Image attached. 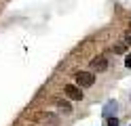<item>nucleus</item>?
<instances>
[{
    "label": "nucleus",
    "mask_w": 131,
    "mask_h": 126,
    "mask_svg": "<svg viewBox=\"0 0 131 126\" xmlns=\"http://www.w3.org/2000/svg\"><path fill=\"white\" fill-rule=\"evenodd\" d=\"M63 92L68 95V99H74V101H80V99H83V92H80V88L74 86V84H66Z\"/></svg>",
    "instance_id": "7ed1b4c3"
},
{
    "label": "nucleus",
    "mask_w": 131,
    "mask_h": 126,
    "mask_svg": "<svg viewBox=\"0 0 131 126\" xmlns=\"http://www.w3.org/2000/svg\"><path fill=\"white\" fill-rule=\"evenodd\" d=\"M74 78H76V84H78V86H83V88L91 86V84L95 82V76H93V74H89V72H76V74H74Z\"/></svg>",
    "instance_id": "f257e3e1"
},
{
    "label": "nucleus",
    "mask_w": 131,
    "mask_h": 126,
    "mask_svg": "<svg viewBox=\"0 0 131 126\" xmlns=\"http://www.w3.org/2000/svg\"><path fill=\"white\" fill-rule=\"evenodd\" d=\"M106 67H108V59H106V57H95L91 61V69L93 72H104Z\"/></svg>",
    "instance_id": "20e7f679"
},
{
    "label": "nucleus",
    "mask_w": 131,
    "mask_h": 126,
    "mask_svg": "<svg viewBox=\"0 0 131 126\" xmlns=\"http://www.w3.org/2000/svg\"><path fill=\"white\" fill-rule=\"evenodd\" d=\"M108 126H118V122H116V118H110V120H108Z\"/></svg>",
    "instance_id": "0eeeda50"
},
{
    "label": "nucleus",
    "mask_w": 131,
    "mask_h": 126,
    "mask_svg": "<svg viewBox=\"0 0 131 126\" xmlns=\"http://www.w3.org/2000/svg\"><path fill=\"white\" fill-rule=\"evenodd\" d=\"M114 107H116V103H114V101H112V103H108V105H106V114H112Z\"/></svg>",
    "instance_id": "423d86ee"
},
{
    "label": "nucleus",
    "mask_w": 131,
    "mask_h": 126,
    "mask_svg": "<svg viewBox=\"0 0 131 126\" xmlns=\"http://www.w3.org/2000/svg\"><path fill=\"white\" fill-rule=\"evenodd\" d=\"M34 120H36V122H42L45 126H59V120H57V116L47 114V111L36 114V116H34Z\"/></svg>",
    "instance_id": "f03ea898"
},
{
    "label": "nucleus",
    "mask_w": 131,
    "mask_h": 126,
    "mask_svg": "<svg viewBox=\"0 0 131 126\" xmlns=\"http://www.w3.org/2000/svg\"><path fill=\"white\" fill-rule=\"evenodd\" d=\"M57 105H59V107L63 109V111H66V114H70V105H68V103H66V101H57Z\"/></svg>",
    "instance_id": "39448f33"
},
{
    "label": "nucleus",
    "mask_w": 131,
    "mask_h": 126,
    "mask_svg": "<svg viewBox=\"0 0 131 126\" xmlns=\"http://www.w3.org/2000/svg\"><path fill=\"white\" fill-rule=\"evenodd\" d=\"M125 40H127V42H129V44H131V30H129V32L125 34Z\"/></svg>",
    "instance_id": "1a4fd4ad"
},
{
    "label": "nucleus",
    "mask_w": 131,
    "mask_h": 126,
    "mask_svg": "<svg viewBox=\"0 0 131 126\" xmlns=\"http://www.w3.org/2000/svg\"><path fill=\"white\" fill-rule=\"evenodd\" d=\"M125 65H127V67H131V55H127V57H125Z\"/></svg>",
    "instance_id": "6e6552de"
}]
</instances>
